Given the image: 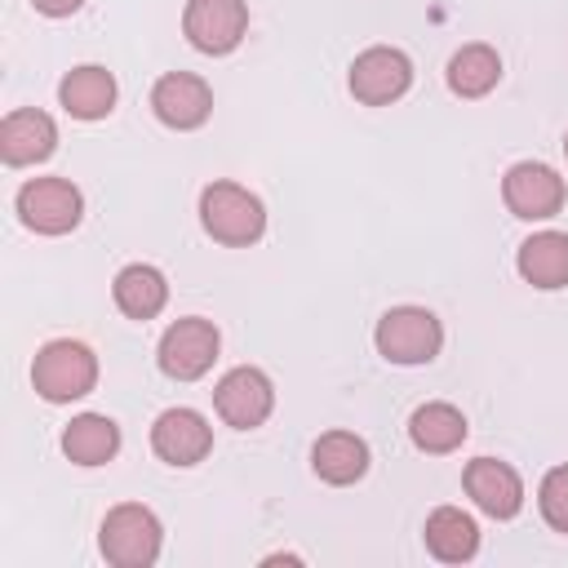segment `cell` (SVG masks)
<instances>
[{"label": "cell", "instance_id": "cell-1", "mask_svg": "<svg viewBox=\"0 0 568 568\" xmlns=\"http://www.w3.org/2000/svg\"><path fill=\"white\" fill-rule=\"evenodd\" d=\"M200 226L226 248H248L266 231V209L240 182H209L200 191Z\"/></svg>", "mask_w": 568, "mask_h": 568}, {"label": "cell", "instance_id": "cell-2", "mask_svg": "<svg viewBox=\"0 0 568 568\" xmlns=\"http://www.w3.org/2000/svg\"><path fill=\"white\" fill-rule=\"evenodd\" d=\"M31 386L40 399L49 404H71V399H84L93 386H98V355L84 346V342H71V337H53L36 351L31 359Z\"/></svg>", "mask_w": 568, "mask_h": 568}, {"label": "cell", "instance_id": "cell-3", "mask_svg": "<svg viewBox=\"0 0 568 568\" xmlns=\"http://www.w3.org/2000/svg\"><path fill=\"white\" fill-rule=\"evenodd\" d=\"M160 546H164V528H160L155 510L142 501L111 506L98 528V550L115 568H151L160 559Z\"/></svg>", "mask_w": 568, "mask_h": 568}, {"label": "cell", "instance_id": "cell-4", "mask_svg": "<svg viewBox=\"0 0 568 568\" xmlns=\"http://www.w3.org/2000/svg\"><path fill=\"white\" fill-rule=\"evenodd\" d=\"M373 346L386 364H430L444 346V324L426 306H390L373 328Z\"/></svg>", "mask_w": 568, "mask_h": 568}, {"label": "cell", "instance_id": "cell-5", "mask_svg": "<svg viewBox=\"0 0 568 568\" xmlns=\"http://www.w3.org/2000/svg\"><path fill=\"white\" fill-rule=\"evenodd\" d=\"M217 351H222L217 324L204 320V315H182V320H173L164 328V337L155 346V364L173 382H195V377H204L213 368Z\"/></svg>", "mask_w": 568, "mask_h": 568}, {"label": "cell", "instance_id": "cell-6", "mask_svg": "<svg viewBox=\"0 0 568 568\" xmlns=\"http://www.w3.org/2000/svg\"><path fill=\"white\" fill-rule=\"evenodd\" d=\"M18 217L36 235H67L84 217V195L67 178H31L18 186Z\"/></svg>", "mask_w": 568, "mask_h": 568}, {"label": "cell", "instance_id": "cell-7", "mask_svg": "<svg viewBox=\"0 0 568 568\" xmlns=\"http://www.w3.org/2000/svg\"><path fill=\"white\" fill-rule=\"evenodd\" d=\"M346 84L364 106H390L413 84V58L404 49H395V44H373L351 62Z\"/></svg>", "mask_w": 568, "mask_h": 568}, {"label": "cell", "instance_id": "cell-8", "mask_svg": "<svg viewBox=\"0 0 568 568\" xmlns=\"http://www.w3.org/2000/svg\"><path fill=\"white\" fill-rule=\"evenodd\" d=\"M213 408H217V417L226 426L257 430L271 417V408H275V386H271V377L262 368L240 364V368L222 373V382L213 386Z\"/></svg>", "mask_w": 568, "mask_h": 568}, {"label": "cell", "instance_id": "cell-9", "mask_svg": "<svg viewBox=\"0 0 568 568\" xmlns=\"http://www.w3.org/2000/svg\"><path fill=\"white\" fill-rule=\"evenodd\" d=\"M248 31V4L244 0H186L182 9V36L200 53H231Z\"/></svg>", "mask_w": 568, "mask_h": 568}, {"label": "cell", "instance_id": "cell-10", "mask_svg": "<svg viewBox=\"0 0 568 568\" xmlns=\"http://www.w3.org/2000/svg\"><path fill=\"white\" fill-rule=\"evenodd\" d=\"M501 200L524 222H546L564 209V178L541 160H519L501 178Z\"/></svg>", "mask_w": 568, "mask_h": 568}, {"label": "cell", "instance_id": "cell-11", "mask_svg": "<svg viewBox=\"0 0 568 568\" xmlns=\"http://www.w3.org/2000/svg\"><path fill=\"white\" fill-rule=\"evenodd\" d=\"M466 497L488 515V519H515L524 510V479L510 462L501 457H475L462 470Z\"/></svg>", "mask_w": 568, "mask_h": 568}, {"label": "cell", "instance_id": "cell-12", "mask_svg": "<svg viewBox=\"0 0 568 568\" xmlns=\"http://www.w3.org/2000/svg\"><path fill=\"white\" fill-rule=\"evenodd\" d=\"M151 111L160 124H169L178 133L200 129L213 115V89L191 71H164L151 84Z\"/></svg>", "mask_w": 568, "mask_h": 568}, {"label": "cell", "instance_id": "cell-13", "mask_svg": "<svg viewBox=\"0 0 568 568\" xmlns=\"http://www.w3.org/2000/svg\"><path fill=\"white\" fill-rule=\"evenodd\" d=\"M151 448L169 466H200L213 453V426L195 408H164L151 426Z\"/></svg>", "mask_w": 568, "mask_h": 568}, {"label": "cell", "instance_id": "cell-14", "mask_svg": "<svg viewBox=\"0 0 568 568\" xmlns=\"http://www.w3.org/2000/svg\"><path fill=\"white\" fill-rule=\"evenodd\" d=\"M58 151V124L49 111H36V106H18L0 120V160L9 169H27V164H40Z\"/></svg>", "mask_w": 568, "mask_h": 568}, {"label": "cell", "instance_id": "cell-15", "mask_svg": "<svg viewBox=\"0 0 568 568\" xmlns=\"http://www.w3.org/2000/svg\"><path fill=\"white\" fill-rule=\"evenodd\" d=\"M58 102L67 115L75 120H106L115 111V75L98 62H84V67H71L58 84Z\"/></svg>", "mask_w": 568, "mask_h": 568}, {"label": "cell", "instance_id": "cell-16", "mask_svg": "<svg viewBox=\"0 0 568 568\" xmlns=\"http://www.w3.org/2000/svg\"><path fill=\"white\" fill-rule=\"evenodd\" d=\"M311 470L324 484L346 488V484H355V479L368 475V444L355 430H324L311 444Z\"/></svg>", "mask_w": 568, "mask_h": 568}, {"label": "cell", "instance_id": "cell-17", "mask_svg": "<svg viewBox=\"0 0 568 568\" xmlns=\"http://www.w3.org/2000/svg\"><path fill=\"white\" fill-rule=\"evenodd\" d=\"M408 439H413V448H422L430 457L457 453L466 444V417H462L457 404H444V399L417 404L413 417H408Z\"/></svg>", "mask_w": 568, "mask_h": 568}, {"label": "cell", "instance_id": "cell-18", "mask_svg": "<svg viewBox=\"0 0 568 568\" xmlns=\"http://www.w3.org/2000/svg\"><path fill=\"white\" fill-rule=\"evenodd\" d=\"M422 537H426V550H430L439 564H466V559H475V550H479V524H475L462 506H439V510H430Z\"/></svg>", "mask_w": 568, "mask_h": 568}, {"label": "cell", "instance_id": "cell-19", "mask_svg": "<svg viewBox=\"0 0 568 568\" xmlns=\"http://www.w3.org/2000/svg\"><path fill=\"white\" fill-rule=\"evenodd\" d=\"M515 266L524 275V284L532 288H564L568 284V235L564 231H537L519 244Z\"/></svg>", "mask_w": 568, "mask_h": 568}, {"label": "cell", "instance_id": "cell-20", "mask_svg": "<svg viewBox=\"0 0 568 568\" xmlns=\"http://www.w3.org/2000/svg\"><path fill=\"white\" fill-rule=\"evenodd\" d=\"M111 297H115V306H120L129 320H155V315L164 311V302H169V280H164V271L151 266V262H129V266L115 275Z\"/></svg>", "mask_w": 568, "mask_h": 568}, {"label": "cell", "instance_id": "cell-21", "mask_svg": "<svg viewBox=\"0 0 568 568\" xmlns=\"http://www.w3.org/2000/svg\"><path fill=\"white\" fill-rule=\"evenodd\" d=\"M62 453L75 466H106L120 453V426L106 413H80L62 430Z\"/></svg>", "mask_w": 568, "mask_h": 568}, {"label": "cell", "instance_id": "cell-22", "mask_svg": "<svg viewBox=\"0 0 568 568\" xmlns=\"http://www.w3.org/2000/svg\"><path fill=\"white\" fill-rule=\"evenodd\" d=\"M501 80V53L493 44H462L453 58H448V89L457 98H484L493 93Z\"/></svg>", "mask_w": 568, "mask_h": 568}, {"label": "cell", "instance_id": "cell-23", "mask_svg": "<svg viewBox=\"0 0 568 568\" xmlns=\"http://www.w3.org/2000/svg\"><path fill=\"white\" fill-rule=\"evenodd\" d=\"M537 510L555 532H568V462L550 466L537 484Z\"/></svg>", "mask_w": 568, "mask_h": 568}, {"label": "cell", "instance_id": "cell-24", "mask_svg": "<svg viewBox=\"0 0 568 568\" xmlns=\"http://www.w3.org/2000/svg\"><path fill=\"white\" fill-rule=\"evenodd\" d=\"M31 4H36L44 18H71V13H75L84 0H31Z\"/></svg>", "mask_w": 568, "mask_h": 568}, {"label": "cell", "instance_id": "cell-25", "mask_svg": "<svg viewBox=\"0 0 568 568\" xmlns=\"http://www.w3.org/2000/svg\"><path fill=\"white\" fill-rule=\"evenodd\" d=\"M564 155H568V133H564Z\"/></svg>", "mask_w": 568, "mask_h": 568}]
</instances>
